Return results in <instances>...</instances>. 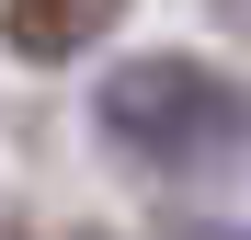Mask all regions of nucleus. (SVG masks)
<instances>
[{"mask_svg":"<svg viewBox=\"0 0 251 240\" xmlns=\"http://www.w3.org/2000/svg\"><path fill=\"white\" fill-rule=\"evenodd\" d=\"M103 137L160 183H217L228 160L251 149V103L228 69L205 57H126L103 80Z\"/></svg>","mask_w":251,"mask_h":240,"instance_id":"1","label":"nucleus"},{"mask_svg":"<svg viewBox=\"0 0 251 240\" xmlns=\"http://www.w3.org/2000/svg\"><path fill=\"white\" fill-rule=\"evenodd\" d=\"M126 12V0H0V34H12V57H34V69H69L92 34Z\"/></svg>","mask_w":251,"mask_h":240,"instance_id":"2","label":"nucleus"},{"mask_svg":"<svg viewBox=\"0 0 251 240\" xmlns=\"http://www.w3.org/2000/svg\"><path fill=\"white\" fill-rule=\"evenodd\" d=\"M194 240H240V229H194Z\"/></svg>","mask_w":251,"mask_h":240,"instance_id":"3","label":"nucleus"}]
</instances>
